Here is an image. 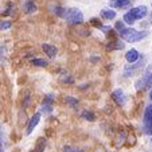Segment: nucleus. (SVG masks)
I'll return each mask as SVG.
<instances>
[{
    "label": "nucleus",
    "instance_id": "f257e3e1",
    "mask_svg": "<svg viewBox=\"0 0 152 152\" xmlns=\"http://www.w3.org/2000/svg\"><path fill=\"white\" fill-rule=\"evenodd\" d=\"M118 37L128 43H135V42H140V40L145 39L148 37V31H139V30L133 28V27H125L124 30H121L120 32H117Z\"/></svg>",
    "mask_w": 152,
    "mask_h": 152
},
{
    "label": "nucleus",
    "instance_id": "f03ea898",
    "mask_svg": "<svg viewBox=\"0 0 152 152\" xmlns=\"http://www.w3.org/2000/svg\"><path fill=\"white\" fill-rule=\"evenodd\" d=\"M148 14V8L145 6H137V7H132L126 14H124L123 20L125 22V24L132 26L135 24L137 20H141L147 16Z\"/></svg>",
    "mask_w": 152,
    "mask_h": 152
},
{
    "label": "nucleus",
    "instance_id": "7ed1b4c3",
    "mask_svg": "<svg viewBox=\"0 0 152 152\" xmlns=\"http://www.w3.org/2000/svg\"><path fill=\"white\" fill-rule=\"evenodd\" d=\"M63 19L72 26H81L83 23V14L80 8H69L65 11Z\"/></svg>",
    "mask_w": 152,
    "mask_h": 152
},
{
    "label": "nucleus",
    "instance_id": "20e7f679",
    "mask_svg": "<svg viewBox=\"0 0 152 152\" xmlns=\"http://www.w3.org/2000/svg\"><path fill=\"white\" fill-rule=\"evenodd\" d=\"M135 86L137 90H143V89H147V88H151L152 86V69L151 67H148V69L145 70V73L136 81Z\"/></svg>",
    "mask_w": 152,
    "mask_h": 152
},
{
    "label": "nucleus",
    "instance_id": "39448f33",
    "mask_svg": "<svg viewBox=\"0 0 152 152\" xmlns=\"http://www.w3.org/2000/svg\"><path fill=\"white\" fill-rule=\"evenodd\" d=\"M143 66H144V61L140 62V59L135 63H128L125 66V69H124V75H125V77H133L139 70L143 69Z\"/></svg>",
    "mask_w": 152,
    "mask_h": 152
},
{
    "label": "nucleus",
    "instance_id": "423d86ee",
    "mask_svg": "<svg viewBox=\"0 0 152 152\" xmlns=\"http://www.w3.org/2000/svg\"><path fill=\"white\" fill-rule=\"evenodd\" d=\"M40 117H42V113L40 112H35L34 115L31 116V117L28 118V121H27V125H26V135H31L32 131H34L35 128H37V125L39 124L40 121Z\"/></svg>",
    "mask_w": 152,
    "mask_h": 152
},
{
    "label": "nucleus",
    "instance_id": "0eeeda50",
    "mask_svg": "<svg viewBox=\"0 0 152 152\" xmlns=\"http://www.w3.org/2000/svg\"><path fill=\"white\" fill-rule=\"evenodd\" d=\"M110 98L115 101L117 106H124V105H125V102H126V94L124 93L123 89L113 90L112 94H110Z\"/></svg>",
    "mask_w": 152,
    "mask_h": 152
},
{
    "label": "nucleus",
    "instance_id": "6e6552de",
    "mask_svg": "<svg viewBox=\"0 0 152 152\" xmlns=\"http://www.w3.org/2000/svg\"><path fill=\"white\" fill-rule=\"evenodd\" d=\"M143 123H144V129L145 131L152 129V104L145 106L144 116H143Z\"/></svg>",
    "mask_w": 152,
    "mask_h": 152
},
{
    "label": "nucleus",
    "instance_id": "1a4fd4ad",
    "mask_svg": "<svg viewBox=\"0 0 152 152\" xmlns=\"http://www.w3.org/2000/svg\"><path fill=\"white\" fill-rule=\"evenodd\" d=\"M42 50L50 59H54L58 54V49L53 45H50V43H42Z\"/></svg>",
    "mask_w": 152,
    "mask_h": 152
},
{
    "label": "nucleus",
    "instance_id": "9d476101",
    "mask_svg": "<svg viewBox=\"0 0 152 152\" xmlns=\"http://www.w3.org/2000/svg\"><path fill=\"white\" fill-rule=\"evenodd\" d=\"M140 59V53L136 49H129L128 51L125 53V61L128 63H135Z\"/></svg>",
    "mask_w": 152,
    "mask_h": 152
},
{
    "label": "nucleus",
    "instance_id": "9b49d317",
    "mask_svg": "<svg viewBox=\"0 0 152 152\" xmlns=\"http://www.w3.org/2000/svg\"><path fill=\"white\" fill-rule=\"evenodd\" d=\"M131 1L132 0H110V8H120V10H124V8H128L131 6Z\"/></svg>",
    "mask_w": 152,
    "mask_h": 152
},
{
    "label": "nucleus",
    "instance_id": "f8f14e48",
    "mask_svg": "<svg viewBox=\"0 0 152 152\" xmlns=\"http://www.w3.org/2000/svg\"><path fill=\"white\" fill-rule=\"evenodd\" d=\"M100 15L104 20H115L116 16H117V14H116V11L113 8H102Z\"/></svg>",
    "mask_w": 152,
    "mask_h": 152
},
{
    "label": "nucleus",
    "instance_id": "ddd939ff",
    "mask_svg": "<svg viewBox=\"0 0 152 152\" xmlns=\"http://www.w3.org/2000/svg\"><path fill=\"white\" fill-rule=\"evenodd\" d=\"M125 47V43L123 40H117V39H110L106 45L108 50H123Z\"/></svg>",
    "mask_w": 152,
    "mask_h": 152
},
{
    "label": "nucleus",
    "instance_id": "4468645a",
    "mask_svg": "<svg viewBox=\"0 0 152 152\" xmlns=\"http://www.w3.org/2000/svg\"><path fill=\"white\" fill-rule=\"evenodd\" d=\"M23 10L27 15L34 14V12L37 11V4H35L34 0H26L24 4H23Z\"/></svg>",
    "mask_w": 152,
    "mask_h": 152
},
{
    "label": "nucleus",
    "instance_id": "2eb2a0df",
    "mask_svg": "<svg viewBox=\"0 0 152 152\" xmlns=\"http://www.w3.org/2000/svg\"><path fill=\"white\" fill-rule=\"evenodd\" d=\"M65 104L69 105L70 108H73V109H75V108L80 105V100H78L77 97H74V96H66V97H65Z\"/></svg>",
    "mask_w": 152,
    "mask_h": 152
},
{
    "label": "nucleus",
    "instance_id": "dca6fc26",
    "mask_svg": "<svg viewBox=\"0 0 152 152\" xmlns=\"http://www.w3.org/2000/svg\"><path fill=\"white\" fill-rule=\"evenodd\" d=\"M81 118L93 123V121H96V115H94V112H92V110L85 109V110H82V112H81Z\"/></svg>",
    "mask_w": 152,
    "mask_h": 152
},
{
    "label": "nucleus",
    "instance_id": "f3484780",
    "mask_svg": "<svg viewBox=\"0 0 152 152\" xmlns=\"http://www.w3.org/2000/svg\"><path fill=\"white\" fill-rule=\"evenodd\" d=\"M30 62H31L32 66H37V67H46L49 65V61L45 59V58H32Z\"/></svg>",
    "mask_w": 152,
    "mask_h": 152
},
{
    "label": "nucleus",
    "instance_id": "a211bd4d",
    "mask_svg": "<svg viewBox=\"0 0 152 152\" xmlns=\"http://www.w3.org/2000/svg\"><path fill=\"white\" fill-rule=\"evenodd\" d=\"M46 145H47V140L45 137H39L38 139V141H37V144H35V147H34V149L37 152H43L45 151V148H46Z\"/></svg>",
    "mask_w": 152,
    "mask_h": 152
},
{
    "label": "nucleus",
    "instance_id": "6ab92c4d",
    "mask_svg": "<svg viewBox=\"0 0 152 152\" xmlns=\"http://www.w3.org/2000/svg\"><path fill=\"white\" fill-rule=\"evenodd\" d=\"M126 140V135L125 132H120L117 136H116V140H115V147L116 148H120Z\"/></svg>",
    "mask_w": 152,
    "mask_h": 152
},
{
    "label": "nucleus",
    "instance_id": "aec40b11",
    "mask_svg": "<svg viewBox=\"0 0 152 152\" xmlns=\"http://www.w3.org/2000/svg\"><path fill=\"white\" fill-rule=\"evenodd\" d=\"M59 81L62 83H66V85H72V83H74V78H73L70 74H62V75H59Z\"/></svg>",
    "mask_w": 152,
    "mask_h": 152
},
{
    "label": "nucleus",
    "instance_id": "412c9836",
    "mask_svg": "<svg viewBox=\"0 0 152 152\" xmlns=\"http://www.w3.org/2000/svg\"><path fill=\"white\" fill-rule=\"evenodd\" d=\"M54 110V105H50V104H42L40 106V113H45V115H49Z\"/></svg>",
    "mask_w": 152,
    "mask_h": 152
},
{
    "label": "nucleus",
    "instance_id": "4be33fe9",
    "mask_svg": "<svg viewBox=\"0 0 152 152\" xmlns=\"http://www.w3.org/2000/svg\"><path fill=\"white\" fill-rule=\"evenodd\" d=\"M12 27V22L10 20H0V30L4 31V30H10Z\"/></svg>",
    "mask_w": 152,
    "mask_h": 152
},
{
    "label": "nucleus",
    "instance_id": "5701e85b",
    "mask_svg": "<svg viewBox=\"0 0 152 152\" xmlns=\"http://www.w3.org/2000/svg\"><path fill=\"white\" fill-rule=\"evenodd\" d=\"M54 101H55V97L53 94H46L45 98H43L42 104H50V105H54Z\"/></svg>",
    "mask_w": 152,
    "mask_h": 152
},
{
    "label": "nucleus",
    "instance_id": "b1692460",
    "mask_svg": "<svg viewBox=\"0 0 152 152\" xmlns=\"http://www.w3.org/2000/svg\"><path fill=\"white\" fill-rule=\"evenodd\" d=\"M90 24H92V26H94L96 28H101V27L104 26L102 23H101V20L98 19V18H92V19H90V22H89Z\"/></svg>",
    "mask_w": 152,
    "mask_h": 152
},
{
    "label": "nucleus",
    "instance_id": "393cba45",
    "mask_svg": "<svg viewBox=\"0 0 152 152\" xmlns=\"http://www.w3.org/2000/svg\"><path fill=\"white\" fill-rule=\"evenodd\" d=\"M125 22L124 20H118V22H116V24H115V30H116V32H120L121 30H124L125 28Z\"/></svg>",
    "mask_w": 152,
    "mask_h": 152
},
{
    "label": "nucleus",
    "instance_id": "a878e982",
    "mask_svg": "<svg viewBox=\"0 0 152 152\" xmlns=\"http://www.w3.org/2000/svg\"><path fill=\"white\" fill-rule=\"evenodd\" d=\"M63 152H83V151L81 148H77V147L65 145V147H63Z\"/></svg>",
    "mask_w": 152,
    "mask_h": 152
},
{
    "label": "nucleus",
    "instance_id": "bb28decb",
    "mask_svg": "<svg viewBox=\"0 0 152 152\" xmlns=\"http://www.w3.org/2000/svg\"><path fill=\"white\" fill-rule=\"evenodd\" d=\"M27 121H28V118H27V115L24 110H22L19 115V124L22 125V124H27Z\"/></svg>",
    "mask_w": 152,
    "mask_h": 152
},
{
    "label": "nucleus",
    "instance_id": "cd10ccee",
    "mask_svg": "<svg viewBox=\"0 0 152 152\" xmlns=\"http://www.w3.org/2000/svg\"><path fill=\"white\" fill-rule=\"evenodd\" d=\"M93 152H108V151H106L105 148H102V147H97V148H96Z\"/></svg>",
    "mask_w": 152,
    "mask_h": 152
},
{
    "label": "nucleus",
    "instance_id": "c85d7f7f",
    "mask_svg": "<svg viewBox=\"0 0 152 152\" xmlns=\"http://www.w3.org/2000/svg\"><path fill=\"white\" fill-rule=\"evenodd\" d=\"M0 152H4V145H3V139H1V135H0Z\"/></svg>",
    "mask_w": 152,
    "mask_h": 152
},
{
    "label": "nucleus",
    "instance_id": "c756f323",
    "mask_svg": "<svg viewBox=\"0 0 152 152\" xmlns=\"http://www.w3.org/2000/svg\"><path fill=\"white\" fill-rule=\"evenodd\" d=\"M149 23L152 24V12H151V14H149Z\"/></svg>",
    "mask_w": 152,
    "mask_h": 152
},
{
    "label": "nucleus",
    "instance_id": "7c9ffc66",
    "mask_svg": "<svg viewBox=\"0 0 152 152\" xmlns=\"http://www.w3.org/2000/svg\"><path fill=\"white\" fill-rule=\"evenodd\" d=\"M149 100H151V102H152V90L149 92Z\"/></svg>",
    "mask_w": 152,
    "mask_h": 152
},
{
    "label": "nucleus",
    "instance_id": "2f4dec72",
    "mask_svg": "<svg viewBox=\"0 0 152 152\" xmlns=\"http://www.w3.org/2000/svg\"><path fill=\"white\" fill-rule=\"evenodd\" d=\"M30 152H37V151H35V149H31V151H30Z\"/></svg>",
    "mask_w": 152,
    "mask_h": 152
},
{
    "label": "nucleus",
    "instance_id": "473e14b6",
    "mask_svg": "<svg viewBox=\"0 0 152 152\" xmlns=\"http://www.w3.org/2000/svg\"><path fill=\"white\" fill-rule=\"evenodd\" d=\"M151 4H152V0H151Z\"/></svg>",
    "mask_w": 152,
    "mask_h": 152
},
{
    "label": "nucleus",
    "instance_id": "72a5a7b5",
    "mask_svg": "<svg viewBox=\"0 0 152 152\" xmlns=\"http://www.w3.org/2000/svg\"><path fill=\"white\" fill-rule=\"evenodd\" d=\"M151 141H152V139H151Z\"/></svg>",
    "mask_w": 152,
    "mask_h": 152
}]
</instances>
